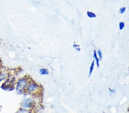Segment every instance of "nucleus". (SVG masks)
<instances>
[{
    "label": "nucleus",
    "instance_id": "obj_1",
    "mask_svg": "<svg viewBox=\"0 0 129 113\" xmlns=\"http://www.w3.org/2000/svg\"><path fill=\"white\" fill-rule=\"evenodd\" d=\"M28 85V80L25 78H21L17 82L16 90L19 92H22L27 87Z\"/></svg>",
    "mask_w": 129,
    "mask_h": 113
},
{
    "label": "nucleus",
    "instance_id": "obj_2",
    "mask_svg": "<svg viewBox=\"0 0 129 113\" xmlns=\"http://www.w3.org/2000/svg\"><path fill=\"white\" fill-rule=\"evenodd\" d=\"M38 89V85L34 82H30L27 86L26 89L29 93H32L36 91Z\"/></svg>",
    "mask_w": 129,
    "mask_h": 113
},
{
    "label": "nucleus",
    "instance_id": "obj_3",
    "mask_svg": "<svg viewBox=\"0 0 129 113\" xmlns=\"http://www.w3.org/2000/svg\"><path fill=\"white\" fill-rule=\"evenodd\" d=\"M93 56H94V61H95V62H96V64H97V65L98 66V67H99V57L98 56V54H97V51H96V50H94V54H93Z\"/></svg>",
    "mask_w": 129,
    "mask_h": 113
},
{
    "label": "nucleus",
    "instance_id": "obj_4",
    "mask_svg": "<svg viewBox=\"0 0 129 113\" xmlns=\"http://www.w3.org/2000/svg\"><path fill=\"white\" fill-rule=\"evenodd\" d=\"M94 66H95V61H93L92 62L91 66L90 67V70H89V77H90L91 75L92 72H93L94 69Z\"/></svg>",
    "mask_w": 129,
    "mask_h": 113
},
{
    "label": "nucleus",
    "instance_id": "obj_5",
    "mask_svg": "<svg viewBox=\"0 0 129 113\" xmlns=\"http://www.w3.org/2000/svg\"><path fill=\"white\" fill-rule=\"evenodd\" d=\"M87 15L89 18H94L97 17V15H96L94 13L92 12H90V11L87 12Z\"/></svg>",
    "mask_w": 129,
    "mask_h": 113
},
{
    "label": "nucleus",
    "instance_id": "obj_6",
    "mask_svg": "<svg viewBox=\"0 0 129 113\" xmlns=\"http://www.w3.org/2000/svg\"><path fill=\"white\" fill-rule=\"evenodd\" d=\"M40 73L43 75H48L49 74V71L46 69H41L40 70Z\"/></svg>",
    "mask_w": 129,
    "mask_h": 113
},
{
    "label": "nucleus",
    "instance_id": "obj_7",
    "mask_svg": "<svg viewBox=\"0 0 129 113\" xmlns=\"http://www.w3.org/2000/svg\"><path fill=\"white\" fill-rule=\"evenodd\" d=\"M31 103H32V100L30 99H28L25 100L24 102V106L28 107V106H29Z\"/></svg>",
    "mask_w": 129,
    "mask_h": 113
},
{
    "label": "nucleus",
    "instance_id": "obj_8",
    "mask_svg": "<svg viewBox=\"0 0 129 113\" xmlns=\"http://www.w3.org/2000/svg\"><path fill=\"white\" fill-rule=\"evenodd\" d=\"M97 53L98 56V57H99V58L101 59L102 60L103 58V54H102V51H101V50H100V49L98 50Z\"/></svg>",
    "mask_w": 129,
    "mask_h": 113
},
{
    "label": "nucleus",
    "instance_id": "obj_9",
    "mask_svg": "<svg viewBox=\"0 0 129 113\" xmlns=\"http://www.w3.org/2000/svg\"><path fill=\"white\" fill-rule=\"evenodd\" d=\"M125 26V25L124 22H119V29L120 30H123V29H124Z\"/></svg>",
    "mask_w": 129,
    "mask_h": 113
},
{
    "label": "nucleus",
    "instance_id": "obj_10",
    "mask_svg": "<svg viewBox=\"0 0 129 113\" xmlns=\"http://www.w3.org/2000/svg\"><path fill=\"white\" fill-rule=\"evenodd\" d=\"M73 47H74V49H75L77 51H80V50H81L80 48V46L78 45L75 44H74Z\"/></svg>",
    "mask_w": 129,
    "mask_h": 113
},
{
    "label": "nucleus",
    "instance_id": "obj_11",
    "mask_svg": "<svg viewBox=\"0 0 129 113\" xmlns=\"http://www.w3.org/2000/svg\"><path fill=\"white\" fill-rule=\"evenodd\" d=\"M125 11H126V8H124V7L121 8L119 10V12L121 14H123L125 12Z\"/></svg>",
    "mask_w": 129,
    "mask_h": 113
}]
</instances>
